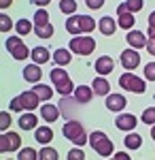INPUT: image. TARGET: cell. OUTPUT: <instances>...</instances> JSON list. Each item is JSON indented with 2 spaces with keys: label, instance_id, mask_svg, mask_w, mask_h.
I'll use <instances>...</instances> for the list:
<instances>
[{
  "label": "cell",
  "instance_id": "6da1fadb",
  "mask_svg": "<svg viewBox=\"0 0 155 160\" xmlns=\"http://www.w3.org/2000/svg\"><path fill=\"white\" fill-rule=\"evenodd\" d=\"M94 28H96V22L89 15H74V13H72L70 17L66 19V30L70 32L72 37H77V34H87V32H92Z\"/></svg>",
  "mask_w": 155,
  "mask_h": 160
},
{
  "label": "cell",
  "instance_id": "7a4b0ae2",
  "mask_svg": "<svg viewBox=\"0 0 155 160\" xmlns=\"http://www.w3.org/2000/svg\"><path fill=\"white\" fill-rule=\"evenodd\" d=\"M40 105V96L36 94L34 90H28L24 94H19V96H15L11 100V105H9V109L11 111H34L36 107Z\"/></svg>",
  "mask_w": 155,
  "mask_h": 160
},
{
  "label": "cell",
  "instance_id": "3957f363",
  "mask_svg": "<svg viewBox=\"0 0 155 160\" xmlns=\"http://www.w3.org/2000/svg\"><path fill=\"white\" fill-rule=\"evenodd\" d=\"M49 75H51V81H53V88H55L58 94H62V96H66V94H74V86H72L70 77H68V73L62 68L60 64H58Z\"/></svg>",
  "mask_w": 155,
  "mask_h": 160
},
{
  "label": "cell",
  "instance_id": "277c9868",
  "mask_svg": "<svg viewBox=\"0 0 155 160\" xmlns=\"http://www.w3.org/2000/svg\"><path fill=\"white\" fill-rule=\"evenodd\" d=\"M62 132H64V137H66L68 141H72L74 145H85V143H89V135L85 132L83 124L74 122V120H68V122L64 124Z\"/></svg>",
  "mask_w": 155,
  "mask_h": 160
},
{
  "label": "cell",
  "instance_id": "5b68a950",
  "mask_svg": "<svg viewBox=\"0 0 155 160\" xmlns=\"http://www.w3.org/2000/svg\"><path fill=\"white\" fill-rule=\"evenodd\" d=\"M89 145H92V149H94L96 154H100L102 158H108L110 154H113V141L108 139L102 130H94L92 135H89Z\"/></svg>",
  "mask_w": 155,
  "mask_h": 160
},
{
  "label": "cell",
  "instance_id": "8992f818",
  "mask_svg": "<svg viewBox=\"0 0 155 160\" xmlns=\"http://www.w3.org/2000/svg\"><path fill=\"white\" fill-rule=\"evenodd\" d=\"M68 49L72 53H77V56H89L92 51L96 49V41L92 37H87V34H77L74 38H70V47Z\"/></svg>",
  "mask_w": 155,
  "mask_h": 160
},
{
  "label": "cell",
  "instance_id": "52a82bcc",
  "mask_svg": "<svg viewBox=\"0 0 155 160\" xmlns=\"http://www.w3.org/2000/svg\"><path fill=\"white\" fill-rule=\"evenodd\" d=\"M4 47L9 49V53H11L15 60H26V58L32 56V49L26 47V43L21 41V34L19 37H9L7 43H4Z\"/></svg>",
  "mask_w": 155,
  "mask_h": 160
},
{
  "label": "cell",
  "instance_id": "ba28073f",
  "mask_svg": "<svg viewBox=\"0 0 155 160\" xmlns=\"http://www.w3.org/2000/svg\"><path fill=\"white\" fill-rule=\"evenodd\" d=\"M119 86L128 92H134V94H143L147 90V83H144L143 77H136L134 73H123L119 77Z\"/></svg>",
  "mask_w": 155,
  "mask_h": 160
},
{
  "label": "cell",
  "instance_id": "9c48e42d",
  "mask_svg": "<svg viewBox=\"0 0 155 160\" xmlns=\"http://www.w3.org/2000/svg\"><path fill=\"white\" fill-rule=\"evenodd\" d=\"M19 145H21V139H19V135L17 132H2V137H0V152L2 154H7V152H15V149H19Z\"/></svg>",
  "mask_w": 155,
  "mask_h": 160
},
{
  "label": "cell",
  "instance_id": "30bf717a",
  "mask_svg": "<svg viewBox=\"0 0 155 160\" xmlns=\"http://www.w3.org/2000/svg\"><path fill=\"white\" fill-rule=\"evenodd\" d=\"M138 64H140V53L136 51V47L125 49L123 53H121V66H123L125 71H134V68H138Z\"/></svg>",
  "mask_w": 155,
  "mask_h": 160
},
{
  "label": "cell",
  "instance_id": "8fae6325",
  "mask_svg": "<svg viewBox=\"0 0 155 160\" xmlns=\"http://www.w3.org/2000/svg\"><path fill=\"white\" fill-rule=\"evenodd\" d=\"M136 115H132V113H121V115H117V120H115V126L119 128V130H125V132H130V130H134L136 128Z\"/></svg>",
  "mask_w": 155,
  "mask_h": 160
},
{
  "label": "cell",
  "instance_id": "7c38bea8",
  "mask_svg": "<svg viewBox=\"0 0 155 160\" xmlns=\"http://www.w3.org/2000/svg\"><path fill=\"white\" fill-rule=\"evenodd\" d=\"M40 115H43V120L45 122H55L58 118L62 115V111H60V105H51V102H47V105H43L40 107Z\"/></svg>",
  "mask_w": 155,
  "mask_h": 160
},
{
  "label": "cell",
  "instance_id": "4fadbf2b",
  "mask_svg": "<svg viewBox=\"0 0 155 160\" xmlns=\"http://www.w3.org/2000/svg\"><path fill=\"white\" fill-rule=\"evenodd\" d=\"M147 41H149V37H144V32H140V30H130L128 32V45L130 47H136V49L147 47Z\"/></svg>",
  "mask_w": 155,
  "mask_h": 160
},
{
  "label": "cell",
  "instance_id": "5bb4252c",
  "mask_svg": "<svg viewBox=\"0 0 155 160\" xmlns=\"http://www.w3.org/2000/svg\"><path fill=\"white\" fill-rule=\"evenodd\" d=\"M117 26H119V22H117V19H113L110 15H104V17L98 22V28H100V32H102V34H106V37L115 34Z\"/></svg>",
  "mask_w": 155,
  "mask_h": 160
},
{
  "label": "cell",
  "instance_id": "9a60e30c",
  "mask_svg": "<svg viewBox=\"0 0 155 160\" xmlns=\"http://www.w3.org/2000/svg\"><path fill=\"white\" fill-rule=\"evenodd\" d=\"M40 77H43V71H40V64H28L24 68V79L26 81H30V83H38L40 81Z\"/></svg>",
  "mask_w": 155,
  "mask_h": 160
},
{
  "label": "cell",
  "instance_id": "2e32d148",
  "mask_svg": "<svg viewBox=\"0 0 155 160\" xmlns=\"http://www.w3.org/2000/svg\"><path fill=\"white\" fill-rule=\"evenodd\" d=\"M113 68H115V62H113L110 56H100V58L96 60V73L108 75V73H113Z\"/></svg>",
  "mask_w": 155,
  "mask_h": 160
},
{
  "label": "cell",
  "instance_id": "e0dca14e",
  "mask_svg": "<svg viewBox=\"0 0 155 160\" xmlns=\"http://www.w3.org/2000/svg\"><path fill=\"white\" fill-rule=\"evenodd\" d=\"M94 94H96V92H94V88H92V86H79V88H74V98L79 100L81 105H87V102L92 100Z\"/></svg>",
  "mask_w": 155,
  "mask_h": 160
},
{
  "label": "cell",
  "instance_id": "ac0fdd59",
  "mask_svg": "<svg viewBox=\"0 0 155 160\" xmlns=\"http://www.w3.org/2000/svg\"><path fill=\"white\" fill-rule=\"evenodd\" d=\"M19 128L21 130H36V124H38V118H36L32 111H28V113H21V118H19Z\"/></svg>",
  "mask_w": 155,
  "mask_h": 160
},
{
  "label": "cell",
  "instance_id": "d6986e66",
  "mask_svg": "<svg viewBox=\"0 0 155 160\" xmlns=\"http://www.w3.org/2000/svg\"><path fill=\"white\" fill-rule=\"evenodd\" d=\"M125 107V96L123 94H108L106 96V109L108 111H121Z\"/></svg>",
  "mask_w": 155,
  "mask_h": 160
},
{
  "label": "cell",
  "instance_id": "ffe728a7",
  "mask_svg": "<svg viewBox=\"0 0 155 160\" xmlns=\"http://www.w3.org/2000/svg\"><path fill=\"white\" fill-rule=\"evenodd\" d=\"M34 139L40 143V145H49L51 139H53V130H51L49 126H38V128L34 130Z\"/></svg>",
  "mask_w": 155,
  "mask_h": 160
},
{
  "label": "cell",
  "instance_id": "44dd1931",
  "mask_svg": "<svg viewBox=\"0 0 155 160\" xmlns=\"http://www.w3.org/2000/svg\"><path fill=\"white\" fill-rule=\"evenodd\" d=\"M92 88H94V92L98 94V96H108V92H110V83L104 79V75L96 77L94 83H92Z\"/></svg>",
  "mask_w": 155,
  "mask_h": 160
},
{
  "label": "cell",
  "instance_id": "7402d4cb",
  "mask_svg": "<svg viewBox=\"0 0 155 160\" xmlns=\"http://www.w3.org/2000/svg\"><path fill=\"white\" fill-rule=\"evenodd\" d=\"M74 105H81L79 100L74 98V94H72V98L66 94L64 98L60 100V111H62V115H66V118H70V113L74 111Z\"/></svg>",
  "mask_w": 155,
  "mask_h": 160
},
{
  "label": "cell",
  "instance_id": "603a6c76",
  "mask_svg": "<svg viewBox=\"0 0 155 160\" xmlns=\"http://www.w3.org/2000/svg\"><path fill=\"white\" fill-rule=\"evenodd\" d=\"M119 17H117V22H119V28L123 30H132L134 24H136V19H134V13L132 11H123V13H117Z\"/></svg>",
  "mask_w": 155,
  "mask_h": 160
},
{
  "label": "cell",
  "instance_id": "cb8c5ba5",
  "mask_svg": "<svg viewBox=\"0 0 155 160\" xmlns=\"http://www.w3.org/2000/svg\"><path fill=\"white\" fill-rule=\"evenodd\" d=\"M30 58H32L36 64H45V62L51 60V56H49V49H47V47H34Z\"/></svg>",
  "mask_w": 155,
  "mask_h": 160
},
{
  "label": "cell",
  "instance_id": "d4e9b609",
  "mask_svg": "<svg viewBox=\"0 0 155 160\" xmlns=\"http://www.w3.org/2000/svg\"><path fill=\"white\" fill-rule=\"evenodd\" d=\"M123 145L128 149H138L140 145H143V139H140V135H136V132H128L125 135V139H123Z\"/></svg>",
  "mask_w": 155,
  "mask_h": 160
},
{
  "label": "cell",
  "instance_id": "484cf974",
  "mask_svg": "<svg viewBox=\"0 0 155 160\" xmlns=\"http://www.w3.org/2000/svg\"><path fill=\"white\" fill-rule=\"evenodd\" d=\"M143 4H144V0H128V2H123V4L117 7V13H123V11L136 13V11H140V9H143Z\"/></svg>",
  "mask_w": 155,
  "mask_h": 160
},
{
  "label": "cell",
  "instance_id": "4316f807",
  "mask_svg": "<svg viewBox=\"0 0 155 160\" xmlns=\"http://www.w3.org/2000/svg\"><path fill=\"white\" fill-rule=\"evenodd\" d=\"M34 32H36V37L38 38H51L53 37V26L49 24H38V26H34Z\"/></svg>",
  "mask_w": 155,
  "mask_h": 160
},
{
  "label": "cell",
  "instance_id": "83f0119b",
  "mask_svg": "<svg viewBox=\"0 0 155 160\" xmlns=\"http://www.w3.org/2000/svg\"><path fill=\"white\" fill-rule=\"evenodd\" d=\"M70 53H72L70 49H58L55 53H53V60H55V64H60V66H66V64L72 60Z\"/></svg>",
  "mask_w": 155,
  "mask_h": 160
},
{
  "label": "cell",
  "instance_id": "f1b7e54d",
  "mask_svg": "<svg viewBox=\"0 0 155 160\" xmlns=\"http://www.w3.org/2000/svg\"><path fill=\"white\" fill-rule=\"evenodd\" d=\"M32 90H34L36 94L40 96V100H49L51 96H53V90H51L49 86H45V83H36V86L32 88Z\"/></svg>",
  "mask_w": 155,
  "mask_h": 160
},
{
  "label": "cell",
  "instance_id": "f546056e",
  "mask_svg": "<svg viewBox=\"0 0 155 160\" xmlns=\"http://www.w3.org/2000/svg\"><path fill=\"white\" fill-rule=\"evenodd\" d=\"M58 149H53V148H49V145H43V149L38 152V158H43V160H58Z\"/></svg>",
  "mask_w": 155,
  "mask_h": 160
},
{
  "label": "cell",
  "instance_id": "4dcf8cb0",
  "mask_svg": "<svg viewBox=\"0 0 155 160\" xmlns=\"http://www.w3.org/2000/svg\"><path fill=\"white\" fill-rule=\"evenodd\" d=\"M15 28H17V34H21V37H24V34H30V32L34 30V28H32V22H28L26 17L19 19V22L15 24Z\"/></svg>",
  "mask_w": 155,
  "mask_h": 160
},
{
  "label": "cell",
  "instance_id": "1f68e13d",
  "mask_svg": "<svg viewBox=\"0 0 155 160\" xmlns=\"http://www.w3.org/2000/svg\"><path fill=\"white\" fill-rule=\"evenodd\" d=\"M60 11L66 15L77 13V0H60Z\"/></svg>",
  "mask_w": 155,
  "mask_h": 160
},
{
  "label": "cell",
  "instance_id": "d6a6232c",
  "mask_svg": "<svg viewBox=\"0 0 155 160\" xmlns=\"http://www.w3.org/2000/svg\"><path fill=\"white\" fill-rule=\"evenodd\" d=\"M47 22H49L47 9H45V7H38V9H36V13H34V24L38 26V24H47Z\"/></svg>",
  "mask_w": 155,
  "mask_h": 160
},
{
  "label": "cell",
  "instance_id": "836d02e7",
  "mask_svg": "<svg viewBox=\"0 0 155 160\" xmlns=\"http://www.w3.org/2000/svg\"><path fill=\"white\" fill-rule=\"evenodd\" d=\"M140 120H143V124H151L153 126L155 124V107H147L143 111V115H140Z\"/></svg>",
  "mask_w": 155,
  "mask_h": 160
},
{
  "label": "cell",
  "instance_id": "e575fe53",
  "mask_svg": "<svg viewBox=\"0 0 155 160\" xmlns=\"http://www.w3.org/2000/svg\"><path fill=\"white\" fill-rule=\"evenodd\" d=\"M17 156H19V160H34V158H38V152L32 148H24V149H19Z\"/></svg>",
  "mask_w": 155,
  "mask_h": 160
},
{
  "label": "cell",
  "instance_id": "d590c367",
  "mask_svg": "<svg viewBox=\"0 0 155 160\" xmlns=\"http://www.w3.org/2000/svg\"><path fill=\"white\" fill-rule=\"evenodd\" d=\"M9 126H11V115H9L7 111H2V113H0V130H2V132H7V130H9Z\"/></svg>",
  "mask_w": 155,
  "mask_h": 160
},
{
  "label": "cell",
  "instance_id": "8d00e7d4",
  "mask_svg": "<svg viewBox=\"0 0 155 160\" xmlns=\"http://www.w3.org/2000/svg\"><path fill=\"white\" fill-rule=\"evenodd\" d=\"M144 79L147 81H155V62L144 64Z\"/></svg>",
  "mask_w": 155,
  "mask_h": 160
},
{
  "label": "cell",
  "instance_id": "74e56055",
  "mask_svg": "<svg viewBox=\"0 0 155 160\" xmlns=\"http://www.w3.org/2000/svg\"><path fill=\"white\" fill-rule=\"evenodd\" d=\"M11 26H13L11 17H9L7 13H2V15H0V30H2V32H9V30H11Z\"/></svg>",
  "mask_w": 155,
  "mask_h": 160
},
{
  "label": "cell",
  "instance_id": "f35d334b",
  "mask_svg": "<svg viewBox=\"0 0 155 160\" xmlns=\"http://www.w3.org/2000/svg\"><path fill=\"white\" fill-rule=\"evenodd\" d=\"M68 158H70V160H83V158H85V154H83V149H81V145L72 148L70 152H68Z\"/></svg>",
  "mask_w": 155,
  "mask_h": 160
},
{
  "label": "cell",
  "instance_id": "ab89813d",
  "mask_svg": "<svg viewBox=\"0 0 155 160\" xmlns=\"http://www.w3.org/2000/svg\"><path fill=\"white\" fill-rule=\"evenodd\" d=\"M147 37H155V11L149 15V30H147Z\"/></svg>",
  "mask_w": 155,
  "mask_h": 160
},
{
  "label": "cell",
  "instance_id": "60d3db41",
  "mask_svg": "<svg viewBox=\"0 0 155 160\" xmlns=\"http://www.w3.org/2000/svg\"><path fill=\"white\" fill-rule=\"evenodd\" d=\"M85 4L89 7V9H102V4H104V0H85Z\"/></svg>",
  "mask_w": 155,
  "mask_h": 160
},
{
  "label": "cell",
  "instance_id": "b9f144b4",
  "mask_svg": "<svg viewBox=\"0 0 155 160\" xmlns=\"http://www.w3.org/2000/svg\"><path fill=\"white\" fill-rule=\"evenodd\" d=\"M147 51L151 56H155V37H149V41H147Z\"/></svg>",
  "mask_w": 155,
  "mask_h": 160
},
{
  "label": "cell",
  "instance_id": "7bdbcfd3",
  "mask_svg": "<svg viewBox=\"0 0 155 160\" xmlns=\"http://www.w3.org/2000/svg\"><path fill=\"white\" fill-rule=\"evenodd\" d=\"M128 158H130L128 152H117V154H115V160H128Z\"/></svg>",
  "mask_w": 155,
  "mask_h": 160
},
{
  "label": "cell",
  "instance_id": "ee69618b",
  "mask_svg": "<svg viewBox=\"0 0 155 160\" xmlns=\"http://www.w3.org/2000/svg\"><path fill=\"white\" fill-rule=\"evenodd\" d=\"M51 0H32V4H36V7H47Z\"/></svg>",
  "mask_w": 155,
  "mask_h": 160
},
{
  "label": "cell",
  "instance_id": "f6af8a7d",
  "mask_svg": "<svg viewBox=\"0 0 155 160\" xmlns=\"http://www.w3.org/2000/svg\"><path fill=\"white\" fill-rule=\"evenodd\" d=\"M13 0H0V9H7V7H11Z\"/></svg>",
  "mask_w": 155,
  "mask_h": 160
},
{
  "label": "cell",
  "instance_id": "bcb514c9",
  "mask_svg": "<svg viewBox=\"0 0 155 160\" xmlns=\"http://www.w3.org/2000/svg\"><path fill=\"white\" fill-rule=\"evenodd\" d=\"M151 139H153V141H155V124H153V126H151Z\"/></svg>",
  "mask_w": 155,
  "mask_h": 160
}]
</instances>
